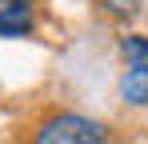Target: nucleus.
<instances>
[{
	"mask_svg": "<svg viewBox=\"0 0 148 144\" xmlns=\"http://www.w3.org/2000/svg\"><path fill=\"white\" fill-rule=\"evenodd\" d=\"M28 144H108V132H104L100 120L84 116V112L56 108V112H48L32 124Z\"/></svg>",
	"mask_w": 148,
	"mask_h": 144,
	"instance_id": "nucleus-1",
	"label": "nucleus"
},
{
	"mask_svg": "<svg viewBox=\"0 0 148 144\" xmlns=\"http://www.w3.org/2000/svg\"><path fill=\"white\" fill-rule=\"evenodd\" d=\"M36 28V0H0V36L16 40Z\"/></svg>",
	"mask_w": 148,
	"mask_h": 144,
	"instance_id": "nucleus-2",
	"label": "nucleus"
},
{
	"mask_svg": "<svg viewBox=\"0 0 148 144\" xmlns=\"http://www.w3.org/2000/svg\"><path fill=\"white\" fill-rule=\"evenodd\" d=\"M120 96H124V104H132V108H148V68H124Z\"/></svg>",
	"mask_w": 148,
	"mask_h": 144,
	"instance_id": "nucleus-3",
	"label": "nucleus"
},
{
	"mask_svg": "<svg viewBox=\"0 0 148 144\" xmlns=\"http://www.w3.org/2000/svg\"><path fill=\"white\" fill-rule=\"evenodd\" d=\"M120 56L128 68H148V36H140V32L120 36Z\"/></svg>",
	"mask_w": 148,
	"mask_h": 144,
	"instance_id": "nucleus-4",
	"label": "nucleus"
},
{
	"mask_svg": "<svg viewBox=\"0 0 148 144\" xmlns=\"http://www.w3.org/2000/svg\"><path fill=\"white\" fill-rule=\"evenodd\" d=\"M96 4L108 12V16H136L144 0H96Z\"/></svg>",
	"mask_w": 148,
	"mask_h": 144,
	"instance_id": "nucleus-5",
	"label": "nucleus"
}]
</instances>
